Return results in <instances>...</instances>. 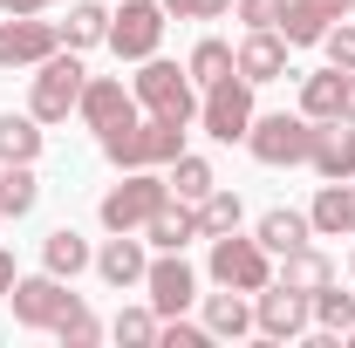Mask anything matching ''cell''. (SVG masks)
<instances>
[{
    "mask_svg": "<svg viewBox=\"0 0 355 348\" xmlns=\"http://www.w3.org/2000/svg\"><path fill=\"white\" fill-rule=\"evenodd\" d=\"M314 177H355V123H321L314 130V150H308Z\"/></svg>",
    "mask_w": 355,
    "mask_h": 348,
    "instance_id": "e0dca14e",
    "label": "cell"
},
{
    "mask_svg": "<svg viewBox=\"0 0 355 348\" xmlns=\"http://www.w3.org/2000/svg\"><path fill=\"white\" fill-rule=\"evenodd\" d=\"M232 0H164V14L171 21H219Z\"/></svg>",
    "mask_w": 355,
    "mask_h": 348,
    "instance_id": "e575fe53",
    "label": "cell"
},
{
    "mask_svg": "<svg viewBox=\"0 0 355 348\" xmlns=\"http://www.w3.org/2000/svg\"><path fill=\"white\" fill-rule=\"evenodd\" d=\"M314 321L308 294H294V287H280V280H266L260 294H253V335H266V342H301Z\"/></svg>",
    "mask_w": 355,
    "mask_h": 348,
    "instance_id": "30bf717a",
    "label": "cell"
},
{
    "mask_svg": "<svg viewBox=\"0 0 355 348\" xmlns=\"http://www.w3.org/2000/svg\"><path fill=\"white\" fill-rule=\"evenodd\" d=\"M55 0H0V14H48Z\"/></svg>",
    "mask_w": 355,
    "mask_h": 348,
    "instance_id": "74e56055",
    "label": "cell"
},
{
    "mask_svg": "<svg viewBox=\"0 0 355 348\" xmlns=\"http://www.w3.org/2000/svg\"><path fill=\"white\" fill-rule=\"evenodd\" d=\"M96 143H103V157H110L116 171H164L178 150H184V123H164V116H130V123L103 130Z\"/></svg>",
    "mask_w": 355,
    "mask_h": 348,
    "instance_id": "6da1fadb",
    "label": "cell"
},
{
    "mask_svg": "<svg viewBox=\"0 0 355 348\" xmlns=\"http://www.w3.org/2000/svg\"><path fill=\"white\" fill-rule=\"evenodd\" d=\"M184 69H191V82H198V89H212L219 76H232L239 62H232V48H225V42H212V35H205V42L191 48V62H184Z\"/></svg>",
    "mask_w": 355,
    "mask_h": 348,
    "instance_id": "4dcf8cb0",
    "label": "cell"
},
{
    "mask_svg": "<svg viewBox=\"0 0 355 348\" xmlns=\"http://www.w3.org/2000/svg\"><path fill=\"white\" fill-rule=\"evenodd\" d=\"M308 212H287V205H273V212H260V225H253V239H260L266 253L280 260V253H294V246H308Z\"/></svg>",
    "mask_w": 355,
    "mask_h": 348,
    "instance_id": "44dd1931",
    "label": "cell"
},
{
    "mask_svg": "<svg viewBox=\"0 0 355 348\" xmlns=\"http://www.w3.org/2000/svg\"><path fill=\"white\" fill-rule=\"evenodd\" d=\"M144 239H150L157 253H184L191 239H205V232H198V205H184V198H171L164 212H157L150 225H144Z\"/></svg>",
    "mask_w": 355,
    "mask_h": 348,
    "instance_id": "d6986e66",
    "label": "cell"
},
{
    "mask_svg": "<svg viewBox=\"0 0 355 348\" xmlns=\"http://www.w3.org/2000/svg\"><path fill=\"white\" fill-rule=\"evenodd\" d=\"M164 21H171L164 0H123V7L110 14V42L103 48H110L116 62H150L157 42H164Z\"/></svg>",
    "mask_w": 355,
    "mask_h": 348,
    "instance_id": "ba28073f",
    "label": "cell"
},
{
    "mask_svg": "<svg viewBox=\"0 0 355 348\" xmlns=\"http://www.w3.org/2000/svg\"><path fill=\"white\" fill-rule=\"evenodd\" d=\"M308 307H314V328H328V335H349V328H355V294H342L335 280H328V287H314Z\"/></svg>",
    "mask_w": 355,
    "mask_h": 348,
    "instance_id": "f1b7e54d",
    "label": "cell"
},
{
    "mask_svg": "<svg viewBox=\"0 0 355 348\" xmlns=\"http://www.w3.org/2000/svg\"><path fill=\"white\" fill-rule=\"evenodd\" d=\"M76 116L103 137V130H116V123H130V116H137V96L123 89V76H89V82H83V103H76Z\"/></svg>",
    "mask_w": 355,
    "mask_h": 348,
    "instance_id": "7c38bea8",
    "label": "cell"
},
{
    "mask_svg": "<svg viewBox=\"0 0 355 348\" xmlns=\"http://www.w3.org/2000/svg\"><path fill=\"white\" fill-rule=\"evenodd\" d=\"M349 273H355V253H349Z\"/></svg>",
    "mask_w": 355,
    "mask_h": 348,
    "instance_id": "60d3db41",
    "label": "cell"
},
{
    "mask_svg": "<svg viewBox=\"0 0 355 348\" xmlns=\"http://www.w3.org/2000/svg\"><path fill=\"white\" fill-rule=\"evenodd\" d=\"M157 321H164L157 307H123V314L110 321V335H116V342H130V348H150V342H157Z\"/></svg>",
    "mask_w": 355,
    "mask_h": 348,
    "instance_id": "1f68e13d",
    "label": "cell"
},
{
    "mask_svg": "<svg viewBox=\"0 0 355 348\" xmlns=\"http://www.w3.org/2000/svg\"><path fill=\"white\" fill-rule=\"evenodd\" d=\"M164 177H171V198H184V205H205V198H212V184H219L212 164H205V157H191V150H178Z\"/></svg>",
    "mask_w": 355,
    "mask_h": 348,
    "instance_id": "83f0119b",
    "label": "cell"
},
{
    "mask_svg": "<svg viewBox=\"0 0 355 348\" xmlns=\"http://www.w3.org/2000/svg\"><path fill=\"white\" fill-rule=\"evenodd\" d=\"M14 280H21V273H14V253L0 246V301H7V287H14Z\"/></svg>",
    "mask_w": 355,
    "mask_h": 348,
    "instance_id": "f35d334b",
    "label": "cell"
},
{
    "mask_svg": "<svg viewBox=\"0 0 355 348\" xmlns=\"http://www.w3.org/2000/svg\"><path fill=\"white\" fill-rule=\"evenodd\" d=\"M164 205H171V177L164 171H123V184L103 191L96 218H103V232H144Z\"/></svg>",
    "mask_w": 355,
    "mask_h": 348,
    "instance_id": "3957f363",
    "label": "cell"
},
{
    "mask_svg": "<svg viewBox=\"0 0 355 348\" xmlns=\"http://www.w3.org/2000/svg\"><path fill=\"white\" fill-rule=\"evenodd\" d=\"M137 110L144 116H164V123H184L191 130V116H198V82H191V69H178L164 55H150V62H137Z\"/></svg>",
    "mask_w": 355,
    "mask_h": 348,
    "instance_id": "7a4b0ae2",
    "label": "cell"
},
{
    "mask_svg": "<svg viewBox=\"0 0 355 348\" xmlns=\"http://www.w3.org/2000/svg\"><path fill=\"white\" fill-rule=\"evenodd\" d=\"M35 205H42L35 164H0V218H28Z\"/></svg>",
    "mask_w": 355,
    "mask_h": 348,
    "instance_id": "4316f807",
    "label": "cell"
},
{
    "mask_svg": "<svg viewBox=\"0 0 355 348\" xmlns=\"http://www.w3.org/2000/svg\"><path fill=\"white\" fill-rule=\"evenodd\" d=\"M144 239H130V232H110L103 246H96V273L110 280V287H144Z\"/></svg>",
    "mask_w": 355,
    "mask_h": 348,
    "instance_id": "ac0fdd59",
    "label": "cell"
},
{
    "mask_svg": "<svg viewBox=\"0 0 355 348\" xmlns=\"http://www.w3.org/2000/svg\"><path fill=\"white\" fill-rule=\"evenodd\" d=\"M55 28H62V48H76V55H83V48L110 42V7H103V0H76V7H69V21H55Z\"/></svg>",
    "mask_w": 355,
    "mask_h": 348,
    "instance_id": "d4e9b609",
    "label": "cell"
},
{
    "mask_svg": "<svg viewBox=\"0 0 355 348\" xmlns=\"http://www.w3.org/2000/svg\"><path fill=\"white\" fill-rule=\"evenodd\" d=\"M342 123H355V69H342Z\"/></svg>",
    "mask_w": 355,
    "mask_h": 348,
    "instance_id": "8d00e7d4",
    "label": "cell"
},
{
    "mask_svg": "<svg viewBox=\"0 0 355 348\" xmlns=\"http://www.w3.org/2000/svg\"><path fill=\"white\" fill-rule=\"evenodd\" d=\"M83 82H89L83 55L76 48H55L42 69H35V82H28V116L35 123H69V110L83 103Z\"/></svg>",
    "mask_w": 355,
    "mask_h": 348,
    "instance_id": "277c9868",
    "label": "cell"
},
{
    "mask_svg": "<svg viewBox=\"0 0 355 348\" xmlns=\"http://www.w3.org/2000/svg\"><path fill=\"white\" fill-rule=\"evenodd\" d=\"M232 62H239V76L253 89L280 82V76H287V42H280V28H246V42L232 48Z\"/></svg>",
    "mask_w": 355,
    "mask_h": 348,
    "instance_id": "2e32d148",
    "label": "cell"
},
{
    "mask_svg": "<svg viewBox=\"0 0 355 348\" xmlns=\"http://www.w3.org/2000/svg\"><path fill=\"white\" fill-rule=\"evenodd\" d=\"M280 287H294V294H314V287H328L335 280V266L321 246H294V253H280V273H273Z\"/></svg>",
    "mask_w": 355,
    "mask_h": 348,
    "instance_id": "7402d4cb",
    "label": "cell"
},
{
    "mask_svg": "<svg viewBox=\"0 0 355 348\" xmlns=\"http://www.w3.org/2000/svg\"><path fill=\"white\" fill-rule=\"evenodd\" d=\"M0 225H7V218H0Z\"/></svg>",
    "mask_w": 355,
    "mask_h": 348,
    "instance_id": "b9f144b4",
    "label": "cell"
},
{
    "mask_svg": "<svg viewBox=\"0 0 355 348\" xmlns=\"http://www.w3.org/2000/svg\"><path fill=\"white\" fill-rule=\"evenodd\" d=\"M42 266H48V273H62V280H76L83 266H96V253H89V239L76 232V225H55V232L42 239Z\"/></svg>",
    "mask_w": 355,
    "mask_h": 348,
    "instance_id": "603a6c76",
    "label": "cell"
},
{
    "mask_svg": "<svg viewBox=\"0 0 355 348\" xmlns=\"http://www.w3.org/2000/svg\"><path fill=\"white\" fill-rule=\"evenodd\" d=\"M42 123H35V116H28V110H21V116H14V110H0V164H35V157H42Z\"/></svg>",
    "mask_w": 355,
    "mask_h": 348,
    "instance_id": "cb8c5ba5",
    "label": "cell"
},
{
    "mask_svg": "<svg viewBox=\"0 0 355 348\" xmlns=\"http://www.w3.org/2000/svg\"><path fill=\"white\" fill-rule=\"evenodd\" d=\"M239 218H246V205H239V191H225V184H212V198L198 205V232H205V239H219V232H239Z\"/></svg>",
    "mask_w": 355,
    "mask_h": 348,
    "instance_id": "f546056e",
    "label": "cell"
},
{
    "mask_svg": "<svg viewBox=\"0 0 355 348\" xmlns=\"http://www.w3.org/2000/svg\"><path fill=\"white\" fill-rule=\"evenodd\" d=\"M55 48H62V28L42 21V14H7L0 21V69H42Z\"/></svg>",
    "mask_w": 355,
    "mask_h": 348,
    "instance_id": "8fae6325",
    "label": "cell"
},
{
    "mask_svg": "<svg viewBox=\"0 0 355 348\" xmlns=\"http://www.w3.org/2000/svg\"><path fill=\"white\" fill-rule=\"evenodd\" d=\"M144 287H150V307L157 314H184V307L198 301V273L184 266V253H157V260L144 266Z\"/></svg>",
    "mask_w": 355,
    "mask_h": 348,
    "instance_id": "4fadbf2b",
    "label": "cell"
},
{
    "mask_svg": "<svg viewBox=\"0 0 355 348\" xmlns=\"http://www.w3.org/2000/svg\"><path fill=\"white\" fill-rule=\"evenodd\" d=\"M321 48H328L335 69H355V21H335V28L321 35Z\"/></svg>",
    "mask_w": 355,
    "mask_h": 348,
    "instance_id": "836d02e7",
    "label": "cell"
},
{
    "mask_svg": "<svg viewBox=\"0 0 355 348\" xmlns=\"http://www.w3.org/2000/svg\"><path fill=\"white\" fill-rule=\"evenodd\" d=\"M253 82L232 69V76H219V82L198 96V123H205V137L212 143H246V130H253Z\"/></svg>",
    "mask_w": 355,
    "mask_h": 348,
    "instance_id": "8992f818",
    "label": "cell"
},
{
    "mask_svg": "<svg viewBox=\"0 0 355 348\" xmlns=\"http://www.w3.org/2000/svg\"><path fill=\"white\" fill-rule=\"evenodd\" d=\"M55 342H62V348H96V342H103V321H96L89 307H69V314L55 321Z\"/></svg>",
    "mask_w": 355,
    "mask_h": 348,
    "instance_id": "d6a6232c",
    "label": "cell"
},
{
    "mask_svg": "<svg viewBox=\"0 0 355 348\" xmlns=\"http://www.w3.org/2000/svg\"><path fill=\"white\" fill-rule=\"evenodd\" d=\"M205 328H212V342H239V335H253V301H246L239 287L205 294Z\"/></svg>",
    "mask_w": 355,
    "mask_h": 348,
    "instance_id": "ffe728a7",
    "label": "cell"
},
{
    "mask_svg": "<svg viewBox=\"0 0 355 348\" xmlns=\"http://www.w3.org/2000/svg\"><path fill=\"white\" fill-rule=\"evenodd\" d=\"M355 0H287V14H280V42L287 48H314L335 21H349Z\"/></svg>",
    "mask_w": 355,
    "mask_h": 348,
    "instance_id": "5bb4252c",
    "label": "cell"
},
{
    "mask_svg": "<svg viewBox=\"0 0 355 348\" xmlns=\"http://www.w3.org/2000/svg\"><path fill=\"white\" fill-rule=\"evenodd\" d=\"M205 273L219 280V287H239V294H260L266 280H273V253H266L260 239H239V232H219L212 239V260Z\"/></svg>",
    "mask_w": 355,
    "mask_h": 348,
    "instance_id": "9c48e42d",
    "label": "cell"
},
{
    "mask_svg": "<svg viewBox=\"0 0 355 348\" xmlns=\"http://www.w3.org/2000/svg\"><path fill=\"white\" fill-rule=\"evenodd\" d=\"M280 14H287V0H239V21L246 28H280Z\"/></svg>",
    "mask_w": 355,
    "mask_h": 348,
    "instance_id": "d590c367",
    "label": "cell"
},
{
    "mask_svg": "<svg viewBox=\"0 0 355 348\" xmlns=\"http://www.w3.org/2000/svg\"><path fill=\"white\" fill-rule=\"evenodd\" d=\"M301 116H314V123H335L342 116V69L335 62L314 69V76H301Z\"/></svg>",
    "mask_w": 355,
    "mask_h": 348,
    "instance_id": "484cf974",
    "label": "cell"
},
{
    "mask_svg": "<svg viewBox=\"0 0 355 348\" xmlns=\"http://www.w3.org/2000/svg\"><path fill=\"white\" fill-rule=\"evenodd\" d=\"M314 116H287V110H273V116H253V130H246V150L260 157L266 171H287V164H308V150H314Z\"/></svg>",
    "mask_w": 355,
    "mask_h": 348,
    "instance_id": "5b68a950",
    "label": "cell"
},
{
    "mask_svg": "<svg viewBox=\"0 0 355 348\" xmlns=\"http://www.w3.org/2000/svg\"><path fill=\"white\" fill-rule=\"evenodd\" d=\"M342 342H349V348H355V328H349V335H342Z\"/></svg>",
    "mask_w": 355,
    "mask_h": 348,
    "instance_id": "ab89813d",
    "label": "cell"
},
{
    "mask_svg": "<svg viewBox=\"0 0 355 348\" xmlns=\"http://www.w3.org/2000/svg\"><path fill=\"white\" fill-rule=\"evenodd\" d=\"M308 225L321 239H355V177H321L308 205Z\"/></svg>",
    "mask_w": 355,
    "mask_h": 348,
    "instance_id": "9a60e30c",
    "label": "cell"
},
{
    "mask_svg": "<svg viewBox=\"0 0 355 348\" xmlns=\"http://www.w3.org/2000/svg\"><path fill=\"white\" fill-rule=\"evenodd\" d=\"M7 307H14L21 328H48V335H55V321H62L69 307H83V294H69V280L42 266V273H21V280L7 287Z\"/></svg>",
    "mask_w": 355,
    "mask_h": 348,
    "instance_id": "52a82bcc",
    "label": "cell"
}]
</instances>
